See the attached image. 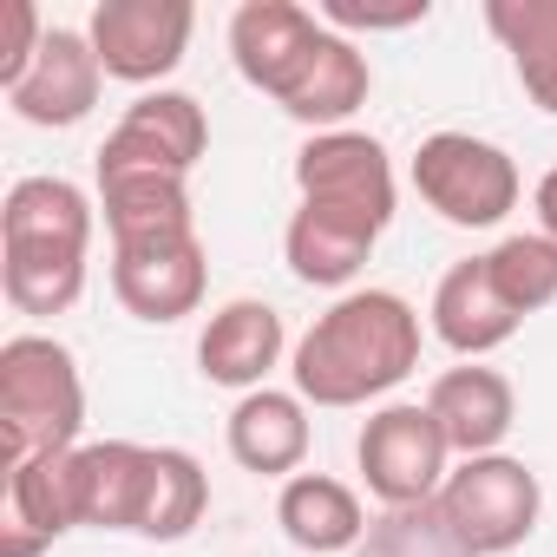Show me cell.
<instances>
[{"label":"cell","mask_w":557,"mask_h":557,"mask_svg":"<svg viewBox=\"0 0 557 557\" xmlns=\"http://www.w3.org/2000/svg\"><path fill=\"white\" fill-rule=\"evenodd\" d=\"M210 151V119L190 92H145L125 106V119L112 125V138L99 145V164L92 171H171V177H190L197 158Z\"/></svg>","instance_id":"10"},{"label":"cell","mask_w":557,"mask_h":557,"mask_svg":"<svg viewBox=\"0 0 557 557\" xmlns=\"http://www.w3.org/2000/svg\"><path fill=\"white\" fill-rule=\"evenodd\" d=\"M368 92H374V66H368V53H361L348 34L329 27L315 66H309L302 86L283 99V112H289L296 125H309V132H348V119L368 106Z\"/></svg>","instance_id":"21"},{"label":"cell","mask_w":557,"mask_h":557,"mask_svg":"<svg viewBox=\"0 0 557 557\" xmlns=\"http://www.w3.org/2000/svg\"><path fill=\"white\" fill-rule=\"evenodd\" d=\"M355 466L381 511L426 505V498H440V485L453 472V446H446L440 420L426 413V400H387L368 413V426L355 440Z\"/></svg>","instance_id":"5"},{"label":"cell","mask_w":557,"mask_h":557,"mask_svg":"<svg viewBox=\"0 0 557 557\" xmlns=\"http://www.w3.org/2000/svg\"><path fill=\"white\" fill-rule=\"evenodd\" d=\"M203 511H210V472L197 466V453L151 446V492H145L138 537L145 544H177L203 524Z\"/></svg>","instance_id":"23"},{"label":"cell","mask_w":557,"mask_h":557,"mask_svg":"<svg viewBox=\"0 0 557 557\" xmlns=\"http://www.w3.org/2000/svg\"><path fill=\"white\" fill-rule=\"evenodd\" d=\"M283 348H289L283 315H275L269 302H256V296H236V302H223V309L203 322V335H197V368H203L210 387L256 394V387H269V368L283 361Z\"/></svg>","instance_id":"12"},{"label":"cell","mask_w":557,"mask_h":557,"mask_svg":"<svg viewBox=\"0 0 557 557\" xmlns=\"http://www.w3.org/2000/svg\"><path fill=\"white\" fill-rule=\"evenodd\" d=\"M40 550H53V537L27 531V524H14V518H0V557H40Z\"/></svg>","instance_id":"30"},{"label":"cell","mask_w":557,"mask_h":557,"mask_svg":"<svg viewBox=\"0 0 557 557\" xmlns=\"http://www.w3.org/2000/svg\"><path fill=\"white\" fill-rule=\"evenodd\" d=\"M0 289L21 315H66L86 296V256L60 249H0Z\"/></svg>","instance_id":"25"},{"label":"cell","mask_w":557,"mask_h":557,"mask_svg":"<svg viewBox=\"0 0 557 557\" xmlns=\"http://www.w3.org/2000/svg\"><path fill=\"white\" fill-rule=\"evenodd\" d=\"M99 197H86L73 177H21L0 203V249H60L92 256Z\"/></svg>","instance_id":"16"},{"label":"cell","mask_w":557,"mask_h":557,"mask_svg":"<svg viewBox=\"0 0 557 557\" xmlns=\"http://www.w3.org/2000/svg\"><path fill=\"white\" fill-rule=\"evenodd\" d=\"M145 492H151V446H138V440H92V446H73V505H79V531H132V537H138Z\"/></svg>","instance_id":"17"},{"label":"cell","mask_w":557,"mask_h":557,"mask_svg":"<svg viewBox=\"0 0 557 557\" xmlns=\"http://www.w3.org/2000/svg\"><path fill=\"white\" fill-rule=\"evenodd\" d=\"M413 190L453 230H498L518 210V164L505 145L472 132H433L413 151Z\"/></svg>","instance_id":"3"},{"label":"cell","mask_w":557,"mask_h":557,"mask_svg":"<svg viewBox=\"0 0 557 557\" xmlns=\"http://www.w3.org/2000/svg\"><path fill=\"white\" fill-rule=\"evenodd\" d=\"M275 524L283 537L309 557H342V550H361L368 537V505L348 479H329V472H296L275 492Z\"/></svg>","instance_id":"18"},{"label":"cell","mask_w":557,"mask_h":557,"mask_svg":"<svg viewBox=\"0 0 557 557\" xmlns=\"http://www.w3.org/2000/svg\"><path fill=\"white\" fill-rule=\"evenodd\" d=\"M485 269L498 296L518 309V315H537L557 302V243H544L537 230H518V236H498L485 249Z\"/></svg>","instance_id":"27"},{"label":"cell","mask_w":557,"mask_h":557,"mask_svg":"<svg viewBox=\"0 0 557 557\" xmlns=\"http://www.w3.org/2000/svg\"><path fill=\"white\" fill-rule=\"evenodd\" d=\"M47 34H53V27L40 21L34 0H0V92H14V86L34 73Z\"/></svg>","instance_id":"28"},{"label":"cell","mask_w":557,"mask_h":557,"mask_svg":"<svg viewBox=\"0 0 557 557\" xmlns=\"http://www.w3.org/2000/svg\"><path fill=\"white\" fill-rule=\"evenodd\" d=\"M223 446L256 479H296L309 459V400L296 387H256L230 407Z\"/></svg>","instance_id":"13"},{"label":"cell","mask_w":557,"mask_h":557,"mask_svg":"<svg viewBox=\"0 0 557 557\" xmlns=\"http://www.w3.org/2000/svg\"><path fill=\"white\" fill-rule=\"evenodd\" d=\"M531 203H537V236L557 243V164L537 177V197H531Z\"/></svg>","instance_id":"31"},{"label":"cell","mask_w":557,"mask_h":557,"mask_svg":"<svg viewBox=\"0 0 557 557\" xmlns=\"http://www.w3.org/2000/svg\"><path fill=\"white\" fill-rule=\"evenodd\" d=\"M374 243H381L374 223L322 210V203H296L289 230H283V262H289L296 283H309V289H348L355 275L368 269Z\"/></svg>","instance_id":"19"},{"label":"cell","mask_w":557,"mask_h":557,"mask_svg":"<svg viewBox=\"0 0 557 557\" xmlns=\"http://www.w3.org/2000/svg\"><path fill=\"white\" fill-rule=\"evenodd\" d=\"M355 557H472V544L453 531V518L440 511V498L426 505H387L374 511L368 537Z\"/></svg>","instance_id":"26"},{"label":"cell","mask_w":557,"mask_h":557,"mask_svg":"<svg viewBox=\"0 0 557 557\" xmlns=\"http://www.w3.org/2000/svg\"><path fill=\"white\" fill-rule=\"evenodd\" d=\"M8 485V518L40 531V537H66L79 531V505H73V453H40L0 472Z\"/></svg>","instance_id":"24"},{"label":"cell","mask_w":557,"mask_h":557,"mask_svg":"<svg viewBox=\"0 0 557 557\" xmlns=\"http://www.w3.org/2000/svg\"><path fill=\"white\" fill-rule=\"evenodd\" d=\"M322 40H329L322 14L296 8V0H243V8L230 14V60L275 106L302 86V73L315 66Z\"/></svg>","instance_id":"9"},{"label":"cell","mask_w":557,"mask_h":557,"mask_svg":"<svg viewBox=\"0 0 557 557\" xmlns=\"http://www.w3.org/2000/svg\"><path fill=\"white\" fill-rule=\"evenodd\" d=\"M433 8L426 0H400V8H361V0H322V27L335 34H394V27H420Z\"/></svg>","instance_id":"29"},{"label":"cell","mask_w":557,"mask_h":557,"mask_svg":"<svg viewBox=\"0 0 557 557\" xmlns=\"http://www.w3.org/2000/svg\"><path fill=\"white\" fill-rule=\"evenodd\" d=\"M99 210H106L112 243H151V236L197 230L190 177H171V171H99Z\"/></svg>","instance_id":"20"},{"label":"cell","mask_w":557,"mask_h":557,"mask_svg":"<svg viewBox=\"0 0 557 557\" xmlns=\"http://www.w3.org/2000/svg\"><path fill=\"white\" fill-rule=\"evenodd\" d=\"M79 433L86 381L73 348L53 335H14L0 348V472L40 453H73Z\"/></svg>","instance_id":"2"},{"label":"cell","mask_w":557,"mask_h":557,"mask_svg":"<svg viewBox=\"0 0 557 557\" xmlns=\"http://www.w3.org/2000/svg\"><path fill=\"white\" fill-rule=\"evenodd\" d=\"M426 315H433V335H440L459 361H485L492 348H505V342L524 329V315L498 296L485 256H466V262H453V269L440 275Z\"/></svg>","instance_id":"15"},{"label":"cell","mask_w":557,"mask_h":557,"mask_svg":"<svg viewBox=\"0 0 557 557\" xmlns=\"http://www.w3.org/2000/svg\"><path fill=\"white\" fill-rule=\"evenodd\" d=\"M420 368V315L394 289H348L296 342V394L309 407H368Z\"/></svg>","instance_id":"1"},{"label":"cell","mask_w":557,"mask_h":557,"mask_svg":"<svg viewBox=\"0 0 557 557\" xmlns=\"http://www.w3.org/2000/svg\"><path fill=\"white\" fill-rule=\"evenodd\" d=\"M426 413L440 420L446 446L459 459H485L505 446V433L518 426V394L498 368L485 361H466V368H446L433 387H426Z\"/></svg>","instance_id":"14"},{"label":"cell","mask_w":557,"mask_h":557,"mask_svg":"<svg viewBox=\"0 0 557 557\" xmlns=\"http://www.w3.org/2000/svg\"><path fill=\"white\" fill-rule=\"evenodd\" d=\"M99 92H106V66H99L92 40L79 27H53L34 73L8 92V106H14V119H27L40 132H66L79 119H92Z\"/></svg>","instance_id":"11"},{"label":"cell","mask_w":557,"mask_h":557,"mask_svg":"<svg viewBox=\"0 0 557 557\" xmlns=\"http://www.w3.org/2000/svg\"><path fill=\"white\" fill-rule=\"evenodd\" d=\"M203 283H210V262H203V236H151V243H112V296L125 302V315L171 329L184 315L203 309Z\"/></svg>","instance_id":"8"},{"label":"cell","mask_w":557,"mask_h":557,"mask_svg":"<svg viewBox=\"0 0 557 557\" xmlns=\"http://www.w3.org/2000/svg\"><path fill=\"white\" fill-rule=\"evenodd\" d=\"M440 511L453 518V531L472 544V557H505L518 550L537 518H544V485L524 459L511 453H485V459H459L440 485Z\"/></svg>","instance_id":"4"},{"label":"cell","mask_w":557,"mask_h":557,"mask_svg":"<svg viewBox=\"0 0 557 557\" xmlns=\"http://www.w3.org/2000/svg\"><path fill=\"white\" fill-rule=\"evenodd\" d=\"M296 190H302V203L361 216L374 230H387L394 203H400L394 158L374 132H309V145L296 151Z\"/></svg>","instance_id":"7"},{"label":"cell","mask_w":557,"mask_h":557,"mask_svg":"<svg viewBox=\"0 0 557 557\" xmlns=\"http://www.w3.org/2000/svg\"><path fill=\"white\" fill-rule=\"evenodd\" d=\"M485 27L537 112L557 119V0H485Z\"/></svg>","instance_id":"22"},{"label":"cell","mask_w":557,"mask_h":557,"mask_svg":"<svg viewBox=\"0 0 557 557\" xmlns=\"http://www.w3.org/2000/svg\"><path fill=\"white\" fill-rule=\"evenodd\" d=\"M197 34V8L190 0H99L86 40L106 66V79L119 86H158L184 66Z\"/></svg>","instance_id":"6"}]
</instances>
